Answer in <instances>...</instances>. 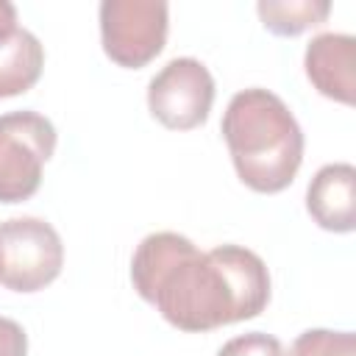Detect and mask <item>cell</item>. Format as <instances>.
Masks as SVG:
<instances>
[{"label":"cell","instance_id":"cell-1","mask_svg":"<svg viewBox=\"0 0 356 356\" xmlns=\"http://www.w3.org/2000/svg\"><path fill=\"white\" fill-rule=\"evenodd\" d=\"M131 281L172 328L189 334L253 320L270 303V273L259 253L242 245L203 253L175 231L147 234L136 245Z\"/></svg>","mask_w":356,"mask_h":356},{"label":"cell","instance_id":"cell-2","mask_svg":"<svg viewBox=\"0 0 356 356\" xmlns=\"http://www.w3.org/2000/svg\"><path fill=\"white\" fill-rule=\"evenodd\" d=\"M220 128L245 186L275 195L295 181L303 161V131L275 92L261 86L236 92Z\"/></svg>","mask_w":356,"mask_h":356},{"label":"cell","instance_id":"cell-3","mask_svg":"<svg viewBox=\"0 0 356 356\" xmlns=\"http://www.w3.org/2000/svg\"><path fill=\"white\" fill-rule=\"evenodd\" d=\"M56 150V128L39 111L0 114V203L36 195L42 170Z\"/></svg>","mask_w":356,"mask_h":356},{"label":"cell","instance_id":"cell-4","mask_svg":"<svg viewBox=\"0 0 356 356\" xmlns=\"http://www.w3.org/2000/svg\"><path fill=\"white\" fill-rule=\"evenodd\" d=\"M64 245L58 231L42 217H14L0 222V284L14 292H39L58 278Z\"/></svg>","mask_w":356,"mask_h":356},{"label":"cell","instance_id":"cell-5","mask_svg":"<svg viewBox=\"0 0 356 356\" xmlns=\"http://www.w3.org/2000/svg\"><path fill=\"white\" fill-rule=\"evenodd\" d=\"M170 6L164 0H103L100 42L103 53L125 70L150 64L167 42Z\"/></svg>","mask_w":356,"mask_h":356},{"label":"cell","instance_id":"cell-6","mask_svg":"<svg viewBox=\"0 0 356 356\" xmlns=\"http://www.w3.org/2000/svg\"><path fill=\"white\" fill-rule=\"evenodd\" d=\"M214 78L192 56L170 58L147 83V108L170 131H192L209 120Z\"/></svg>","mask_w":356,"mask_h":356},{"label":"cell","instance_id":"cell-7","mask_svg":"<svg viewBox=\"0 0 356 356\" xmlns=\"http://www.w3.org/2000/svg\"><path fill=\"white\" fill-rule=\"evenodd\" d=\"M312 86L337 103L353 106L356 92V39L350 33H317L303 56Z\"/></svg>","mask_w":356,"mask_h":356},{"label":"cell","instance_id":"cell-8","mask_svg":"<svg viewBox=\"0 0 356 356\" xmlns=\"http://www.w3.org/2000/svg\"><path fill=\"white\" fill-rule=\"evenodd\" d=\"M306 211L312 220L334 234H350L356 228V170L337 161L314 172L306 189Z\"/></svg>","mask_w":356,"mask_h":356},{"label":"cell","instance_id":"cell-9","mask_svg":"<svg viewBox=\"0 0 356 356\" xmlns=\"http://www.w3.org/2000/svg\"><path fill=\"white\" fill-rule=\"evenodd\" d=\"M44 67V47L42 42L19 28H3L0 31V97H14L28 92Z\"/></svg>","mask_w":356,"mask_h":356},{"label":"cell","instance_id":"cell-10","mask_svg":"<svg viewBox=\"0 0 356 356\" xmlns=\"http://www.w3.org/2000/svg\"><path fill=\"white\" fill-rule=\"evenodd\" d=\"M261 25L275 36H298L328 19V0H261L256 6Z\"/></svg>","mask_w":356,"mask_h":356},{"label":"cell","instance_id":"cell-11","mask_svg":"<svg viewBox=\"0 0 356 356\" xmlns=\"http://www.w3.org/2000/svg\"><path fill=\"white\" fill-rule=\"evenodd\" d=\"M289 356H356V337L350 331L309 328L292 342Z\"/></svg>","mask_w":356,"mask_h":356},{"label":"cell","instance_id":"cell-12","mask_svg":"<svg viewBox=\"0 0 356 356\" xmlns=\"http://www.w3.org/2000/svg\"><path fill=\"white\" fill-rule=\"evenodd\" d=\"M217 356H286V353H284V345L273 334L250 331V334L228 339L217 350Z\"/></svg>","mask_w":356,"mask_h":356},{"label":"cell","instance_id":"cell-13","mask_svg":"<svg viewBox=\"0 0 356 356\" xmlns=\"http://www.w3.org/2000/svg\"><path fill=\"white\" fill-rule=\"evenodd\" d=\"M28 334L11 317H0V356H25Z\"/></svg>","mask_w":356,"mask_h":356},{"label":"cell","instance_id":"cell-14","mask_svg":"<svg viewBox=\"0 0 356 356\" xmlns=\"http://www.w3.org/2000/svg\"><path fill=\"white\" fill-rule=\"evenodd\" d=\"M17 25V8L8 0H0V31Z\"/></svg>","mask_w":356,"mask_h":356}]
</instances>
